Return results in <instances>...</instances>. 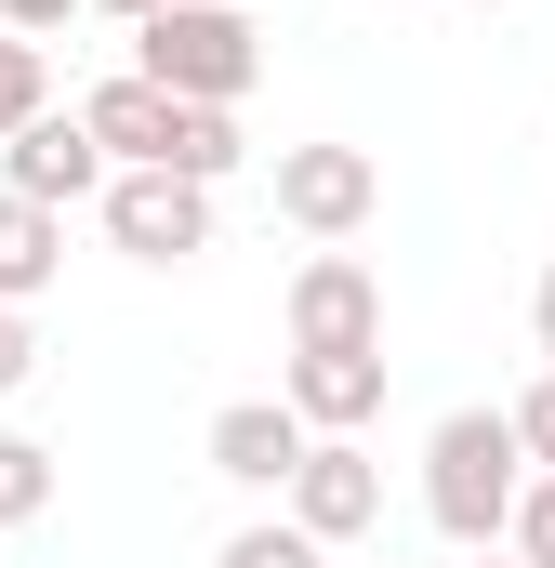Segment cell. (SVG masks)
<instances>
[{"mask_svg": "<svg viewBox=\"0 0 555 568\" xmlns=\"http://www.w3.org/2000/svg\"><path fill=\"white\" fill-rule=\"evenodd\" d=\"M516 503H529V436H516V410H450V424L423 436V516H436V542L490 556L516 529Z\"/></svg>", "mask_w": 555, "mask_h": 568, "instance_id": "cell-1", "label": "cell"}, {"mask_svg": "<svg viewBox=\"0 0 555 568\" xmlns=\"http://www.w3.org/2000/svg\"><path fill=\"white\" fill-rule=\"evenodd\" d=\"M80 120H93V145L120 159V172H185V185H225L252 145H239V106H185V93H159L145 67H120V80H93L80 93Z\"/></svg>", "mask_w": 555, "mask_h": 568, "instance_id": "cell-2", "label": "cell"}, {"mask_svg": "<svg viewBox=\"0 0 555 568\" xmlns=\"http://www.w3.org/2000/svg\"><path fill=\"white\" fill-rule=\"evenodd\" d=\"M133 67L159 93H185V106H239V93L265 80V27H252L239 0H159L133 27Z\"/></svg>", "mask_w": 555, "mask_h": 568, "instance_id": "cell-3", "label": "cell"}, {"mask_svg": "<svg viewBox=\"0 0 555 568\" xmlns=\"http://www.w3.org/2000/svg\"><path fill=\"white\" fill-rule=\"evenodd\" d=\"M0 185H13V199H40V212H80V199H107V185H120V159L93 145L80 106H40L27 133L0 145Z\"/></svg>", "mask_w": 555, "mask_h": 568, "instance_id": "cell-4", "label": "cell"}, {"mask_svg": "<svg viewBox=\"0 0 555 568\" xmlns=\"http://www.w3.org/2000/svg\"><path fill=\"white\" fill-rule=\"evenodd\" d=\"M371 212H384L371 145H278V225H304V239H357Z\"/></svg>", "mask_w": 555, "mask_h": 568, "instance_id": "cell-5", "label": "cell"}, {"mask_svg": "<svg viewBox=\"0 0 555 568\" xmlns=\"http://www.w3.org/2000/svg\"><path fill=\"white\" fill-rule=\"evenodd\" d=\"M107 239H120L133 265H199V252H212V185H185V172H120V185H107Z\"/></svg>", "mask_w": 555, "mask_h": 568, "instance_id": "cell-6", "label": "cell"}, {"mask_svg": "<svg viewBox=\"0 0 555 568\" xmlns=\"http://www.w3.org/2000/svg\"><path fill=\"white\" fill-rule=\"evenodd\" d=\"M344 344H384V278L357 252H317L291 278V357H344Z\"/></svg>", "mask_w": 555, "mask_h": 568, "instance_id": "cell-7", "label": "cell"}, {"mask_svg": "<svg viewBox=\"0 0 555 568\" xmlns=\"http://www.w3.org/2000/svg\"><path fill=\"white\" fill-rule=\"evenodd\" d=\"M304 449H317V424H304L291 397H225V410H212V476H225V489H291Z\"/></svg>", "mask_w": 555, "mask_h": 568, "instance_id": "cell-8", "label": "cell"}, {"mask_svg": "<svg viewBox=\"0 0 555 568\" xmlns=\"http://www.w3.org/2000/svg\"><path fill=\"white\" fill-rule=\"evenodd\" d=\"M384 516V463L357 449V436H317L304 449V476H291V529H317V542H357Z\"/></svg>", "mask_w": 555, "mask_h": 568, "instance_id": "cell-9", "label": "cell"}, {"mask_svg": "<svg viewBox=\"0 0 555 568\" xmlns=\"http://www.w3.org/2000/svg\"><path fill=\"white\" fill-rule=\"evenodd\" d=\"M278 397L304 410L317 436H357L371 410H384V344H344V357H291L278 371Z\"/></svg>", "mask_w": 555, "mask_h": 568, "instance_id": "cell-10", "label": "cell"}, {"mask_svg": "<svg viewBox=\"0 0 555 568\" xmlns=\"http://www.w3.org/2000/svg\"><path fill=\"white\" fill-rule=\"evenodd\" d=\"M53 278H67V212H40V199L0 185V304H40Z\"/></svg>", "mask_w": 555, "mask_h": 568, "instance_id": "cell-11", "label": "cell"}, {"mask_svg": "<svg viewBox=\"0 0 555 568\" xmlns=\"http://www.w3.org/2000/svg\"><path fill=\"white\" fill-rule=\"evenodd\" d=\"M40 516H53V449L0 424V529H40Z\"/></svg>", "mask_w": 555, "mask_h": 568, "instance_id": "cell-12", "label": "cell"}, {"mask_svg": "<svg viewBox=\"0 0 555 568\" xmlns=\"http://www.w3.org/2000/svg\"><path fill=\"white\" fill-rule=\"evenodd\" d=\"M40 106H53V67H40V40H13V27H0V145L27 133Z\"/></svg>", "mask_w": 555, "mask_h": 568, "instance_id": "cell-13", "label": "cell"}, {"mask_svg": "<svg viewBox=\"0 0 555 568\" xmlns=\"http://www.w3.org/2000/svg\"><path fill=\"white\" fill-rule=\"evenodd\" d=\"M317 556H331L317 529H291V516H252V529H239V542H225L212 568H317Z\"/></svg>", "mask_w": 555, "mask_h": 568, "instance_id": "cell-14", "label": "cell"}, {"mask_svg": "<svg viewBox=\"0 0 555 568\" xmlns=\"http://www.w3.org/2000/svg\"><path fill=\"white\" fill-rule=\"evenodd\" d=\"M529 568H555V476H529V503H516V529H503Z\"/></svg>", "mask_w": 555, "mask_h": 568, "instance_id": "cell-15", "label": "cell"}, {"mask_svg": "<svg viewBox=\"0 0 555 568\" xmlns=\"http://www.w3.org/2000/svg\"><path fill=\"white\" fill-rule=\"evenodd\" d=\"M516 436H529V476H555V371L516 397Z\"/></svg>", "mask_w": 555, "mask_h": 568, "instance_id": "cell-16", "label": "cell"}, {"mask_svg": "<svg viewBox=\"0 0 555 568\" xmlns=\"http://www.w3.org/2000/svg\"><path fill=\"white\" fill-rule=\"evenodd\" d=\"M27 371H40V331H27V304H0V397H27Z\"/></svg>", "mask_w": 555, "mask_h": 568, "instance_id": "cell-17", "label": "cell"}, {"mask_svg": "<svg viewBox=\"0 0 555 568\" xmlns=\"http://www.w3.org/2000/svg\"><path fill=\"white\" fill-rule=\"evenodd\" d=\"M67 13H80V0H0V27H13V40H53Z\"/></svg>", "mask_w": 555, "mask_h": 568, "instance_id": "cell-18", "label": "cell"}, {"mask_svg": "<svg viewBox=\"0 0 555 568\" xmlns=\"http://www.w3.org/2000/svg\"><path fill=\"white\" fill-rule=\"evenodd\" d=\"M529 331H543V357H555V265H543V291H529Z\"/></svg>", "mask_w": 555, "mask_h": 568, "instance_id": "cell-19", "label": "cell"}, {"mask_svg": "<svg viewBox=\"0 0 555 568\" xmlns=\"http://www.w3.org/2000/svg\"><path fill=\"white\" fill-rule=\"evenodd\" d=\"M93 13H120V27H145V13H159V0H93Z\"/></svg>", "mask_w": 555, "mask_h": 568, "instance_id": "cell-20", "label": "cell"}, {"mask_svg": "<svg viewBox=\"0 0 555 568\" xmlns=\"http://www.w3.org/2000/svg\"><path fill=\"white\" fill-rule=\"evenodd\" d=\"M463 568H529V556H516V542H490V556H463Z\"/></svg>", "mask_w": 555, "mask_h": 568, "instance_id": "cell-21", "label": "cell"}, {"mask_svg": "<svg viewBox=\"0 0 555 568\" xmlns=\"http://www.w3.org/2000/svg\"><path fill=\"white\" fill-rule=\"evenodd\" d=\"M384 568H397V556H384Z\"/></svg>", "mask_w": 555, "mask_h": 568, "instance_id": "cell-22", "label": "cell"}]
</instances>
